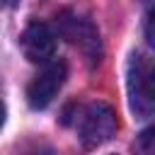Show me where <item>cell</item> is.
Masks as SVG:
<instances>
[{
	"mask_svg": "<svg viewBox=\"0 0 155 155\" xmlns=\"http://www.w3.org/2000/svg\"><path fill=\"white\" fill-rule=\"evenodd\" d=\"M65 78H68V65H65L63 61L48 63V65H46L39 75H34V80L29 82V87H27V104H29L31 109H46V107L56 99V94H58V90L63 87Z\"/></svg>",
	"mask_w": 155,
	"mask_h": 155,
	"instance_id": "3",
	"label": "cell"
},
{
	"mask_svg": "<svg viewBox=\"0 0 155 155\" xmlns=\"http://www.w3.org/2000/svg\"><path fill=\"white\" fill-rule=\"evenodd\" d=\"M138 143H140V150H143L145 155H155V124L148 126L145 131H140Z\"/></svg>",
	"mask_w": 155,
	"mask_h": 155,
	"instance_id": "6",
	"label": "cell"
},
{
	"mask_svg": "<svg viewBox=\"0 0 155 155\" xmlns=\"http://www.w3.org/2000/svg\"><path fill=\"white\" fill-rule=\"evenodd\" d=\"M19 44L24 58L31 63H48V58H53L56 53V34L44 22H31L24 29Z\"/></svg>",
	"mask_w": 155,
	"mask_h": 155,
	"instance_id": "4",
	"label": "cell"
},
{
	"mask_svg": "<svg viewBox=\"0 0 155 155\" xmlns=\"http://www.w3.org/2000/svg\"><path fill=\"white\" fill-rule=\"evenodd\" d=\"M2 121H5V107L0 104V126H2Z\"/></svg>",
	"mask_w": 155,
	"mask_h": 155,
	"instance_id": "8",
	"label": "cell"
},
{
	"mask_svg": "<svg viewBox=\"0 0 155 155\" xmlns=\"http://www.w3.org/2000/svg\"><path fill=\"white\" fill-rule=\"evenodd\" d=\"M145 41L150 48H155V7L148 12V19H145Z\"/></svg>",
	"mask_w": 155,
	"mask_h": 155,
	"instance_id": "7",
	"label": "cell"
},
{
	"mask_svg": "<svg viewBox=\"0 0 155 155\" xmlns=\"http://www.w3.org/2000/svg\"><path fill=\"white\" fill-rule=\"evenodd\" d=\"M116 133V114L109 104L104 102H94L87 107L82 124H80V140L85 148H97L104 145L107 140H111V136Z\"/></svg>",
	"mask_w": 155,
	"mask_h": 155,
	"instance_id": "2",
	"label": "cell"
},
{
	"mask_svg": "<svg viewBox=\"0 0 155 155\" xmlns=\"http://www.w3.org/2000/svg\"><path fill=\"white\" fill-rule=\"evenodd\" d=\"M128 107L136 116L155 114V63L145 56H133L128 63Z\"/></svg>",
	"mask_w": 155,
	"mask_h": 155,
	"instance_id": "1",
	"label": "cell"
},
{
	"mask_svg": "<svg viewBox=\"0 0 155 155\" xmlns=\"http://www.w3.org/2000/svg\"><path fill=\"white\" fill-rule=\"evenodd\" d=\"M63 34L73 46H78L85 56H90V61H99L97 58L99 56V34L87 19H78V17L65 19L63 22Z\"/></svg>",
	"mask_w": 155,
	"mask_h": 155,
	"instance_id": "5",
	"label": "cell"
},
{
	"mask_svg": "<svg viewBox=\"0 0 155 155\" xmlns=\"http://www.w3.org/2000/svg\"><path fill=\"white\" fill-rule=\"evenodd\" d=\"M0 2H12V0H0Z\"/></svg>",
	"mask_w": 155,
	"mask_h": 155,
	"instance_id": "9",
	"label": "cell"
}]
</instances>
